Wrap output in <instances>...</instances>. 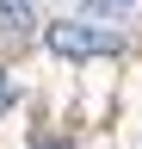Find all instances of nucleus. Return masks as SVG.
I'll return each instance as SVG.
<instances>
[{
	"instance_id": "nucleus-2",
	"label": "nucleus",
	"mask_w": 142,
	"mask_h": 149,
	"mask_svg": "<svg viewBox=\"0 0 142 149\" xmlns=\"http://www.w3.org/2000/svg\"><path fill=\"white\" fill-rule=\"evenodd\" d=\"M0 31H12V37H31V31H37L31 0H0Z\"/></svg>"
},
{
	"instance_id": "nucleus-4",
	"label": "nucleus",
	"mask_w": 142,
	"mask_h": 149,
	"mask_svg": "<svg viewBox=\"0 0 142 149\" xmlns=\"http://www.w3.org/2000/svg\"><path fill=\"white\" fill-rule=\"evenodd\" d=\"M12 106V81H6V68H0V112Z\"/></svg>"
},
{
	"instance_id": "nucleus-1",
	"label": "nucleus",
	"mask_w": 142,
	"mask_h": 149,
	"mask_svg": "<svg viewBox=\"0 0 142 149\" xmlns=\"http://www.w3.org/2000/svg\"><path fill=\"white\" fill-rule=\"evenodd\" d=\"M49 56H62V62H93V56H117V31H99V25H80V19H62V25L43 31Z\"/></svg>"
},
{
	"instance_id": "nucleus-3",
	"label": "nucleus",
	"mask_w": 142,
	"mask_h": 149,
	"mask_svg": "<svg viewBox=\"0 0 142 149\" xmlns=\"http://www.w3.org/2000/svg\"><path fill=\"white\" fill-rule=\"evenodd\" d=\"M86 6V19H117V13H130L136 0H80Z\"/></svg>"
},
{
	"instance_id": "nucleus-5",
	"label": "nucleus",
	"mask_w": 142,
	"mask_h": 149,
	"mask_svg": "<svg viewBox=\"0 0 142 149\" xmlns=\"http://www.w3.org/2000/svg\"><path fill=\"white\" fill-rule=\"evenodd\" d=\"M37 149H62V143H37Z\"/></svg>"
}]
</instances>
